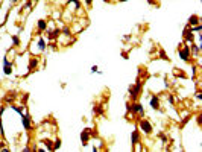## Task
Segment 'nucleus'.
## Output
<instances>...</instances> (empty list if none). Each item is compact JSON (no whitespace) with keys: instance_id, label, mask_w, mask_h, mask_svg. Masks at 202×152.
<instances>
[{"instance_id":"8","label":"nucleus","mask_w":202,"mask_h":152,"mask_svg":"<svg viewBox=\"0 0 202 152\" xmlns=\"http://www.w3.org/2000/svg\"><path fill=\"white\" fill-rule=\"evenodd\" d=\"M138 140H140V134H138V129H135V131H132L131 142H132V144H137L138 143Z\"/></svg>"},{"instance_id":"21","label":"nucleus","mask_w":202,"mask_h":152,"mask_svg":"<svg viewBox=\"0 0 202 152\" xmlns=\"http://www.w3.org/2000/svg\"><path fill=\"white\" fill-rule=\"evenodd\" d=\"M93 113H94V114H102V108H100V107L93 108Z\"/></svg>"},{"instance_id":"31","label":"nucleus","mask_w":202,"mask_h":152,"mask_svg":"<svg viewBox=\"0 0 202 152\" xmlns=\"http://www.w3.org/2000/svg\"><path fill=\"white\" fill-rule=\"evenodd\" d=\"M122 56L125 58V59H128V53H126V52H123V53H122Z\"/></svg>"},{"instance_id":"14","label":"nucleus","mask_w":202,"mask_h":152,"mask_svg":"<svg viewBox=\"0 0 202 152\" xmlns=\"http://www.w3.org/2000/svg\"><path fill=\"white\" fill-rule=\"evenodd\" d=\"M38 47H40V50H44V49H46V41H44L43 38L38 40Z\"/></svg>"},{"instance_id":"22","label":"nucleus","mask_w":202,"mask_h":152,"mask_svg":"<svg viewBox=\"0 0 202 152\" xmlns=\"http://www.w3.org/2000/svg\"><path fill=\"white\" fill-rule=\"evenodd\" d=\"M62 34L67 35V37H70V29H69V27H64V29H62Z\"/></svg>"},{"instance_id":"26","label":"nucleus","mask_w":202,"mask_h":152,"mask_svg":"<svg viewBox=\"0 0 202 152\" xmlns=\"http://www.w3.org/2000/svg\"><path fill=\"white\" fill-rule=\"evenodd\" d=\"M196 99H199V100H201V99H202V94H201V91H198V93H196Z\"/></svg>"},{"instance_id":"7","label":"nucleus","mask_w":202,"mask_h":152,"mask_svg":"<svg viewBox=\"0 0 202 152\" xmlns=\"http://www.w3.org/2000/svg\"><path fill=\"white\" fill-rule=\"evenodd\" d=\"M21 120H23V126H25V129H30V117H29V116H23V114H21Z\"/></svg>"},{"instance_id":"35","label":"nucleus","mask_w":202,"mask_h":152,"mask_svg":"<svg viewBox=\"0 0 202 152\" xmlns=\"http://www.w3.org/2000/svg\"><path fill=\"white\" fill-rule=\"evenodd\" d=\"M12 2H18V0H12Z\"/></svg>"},{"instance_id":"3","label":"nucleus","mask_w":202,"mask_h":152,"mask_svg":"<svg viewBox=\"0 0 202 152\" xmlns=\"http://www.w3.org/2000/svg\"><path fill=\"white\" fill-rule=\"evenodd\" d=\"M140 128L143 129V132H144V134H150V132H152V125H150L148 120H141V122H140Z\"/></svg>"},{"instance_id":"29","label":"nucleus","mask_w":202,"mask_h":152,"mask_svg":"<svg viewBox=\"0 0 202 152\" xmlns=\"http://www.w3.org/2000/svg\"><path fill=\"white\" fill-rule=\"evenodd\" d=\"M27 99H29V96H27V94H25V96H23V102H25V104L27 102Z\"/></svg>"},{"instance_id":"28","label":"nucleus","mask_w":202,"mask_h":152,"mask_svg":"<svg viewBox=\"0 0 202 152\" xmlns=\"http://www.w3.org/2000/svg\"><path fill=\"white\" fill-rule=\"evenodd\" d=\"M91 72H93V73L97 72V65H93V67H91Z\"/></svg>"},{"instance_id":"9","label":"nucleus","mask_w":202,"mask_h":152,"mask_svg":"<svg viewBox=\"0 0 202 152\" xmlns=\"http://www.w3.org/2000/svg\"><path fill=\"white\" fill-rule=\"evenodd\" d=\"M199 20L201 18L198 17V15H192V17L188 18V25L190 26H196V25H199Z\"/></svg>"},{"instance_id":"11","label":"nucleus","mask_w":202,"mask_h":152,"mask_svg":"<svg viewBox=\"0 0 202 152\" xmlns=\"http://www.w3.org/2000/svg\"><path fill=\"white\" fill-rule=\"evenodd\" d=\"M150 107L154 108V110H158V108H160V100H158V98H155V96H154V98L150 99Z\"/></svg>"},{"instance_id":"24","label":"nucleus","mask_w":202,"mask_h":152,"mask_svg":"<svg viewBox=\"0 0 202 152\" xmlns=\"http://www.w3.org/2000/svg\"><path fill=\"white\" fill-rule=\"evenodd\" d=\"M160 138H161V140H163L164 143H167V137H166V135H164V134H163V132L160 134Z\"/></svg>"},{"instance_id":"13","label":"nucleus","mask_w":202,"mask_h":152,"mask_svg":"<svg viewBox=\"0 0 202 152\" xmlns=\"http://www.w3.org/2000/svg\"><path fill=\"white\" fill-rule=\"evenodd\" d=\"M59 34H61V31H59V29H56V31H53V32H50V34H49V38H50V40H53V38H56Z\"/></svg>"},{"instance_id":"10","label":"nucleus","mask_w":202,"mask_h":152,"mask_svg":"<svg viewBox=\"0 0 202 152\" xmlns=\"http://www.w3.org/2000/svg\"><path fill=\"white\" fill-rule=\"evenodd\" d=\"M3 64H5V73H6V75H11V73H12V65L8 63V59H6V58L3 59Z\"/></svg>"},{"instance_id":"18","label":"nucleus","mask_w":202,"mask_h":152,"mask_svg":"<svg viewBox=\"0 0 202 152\" xmlns=\"http://www.w3.org/2000/svg\"><path fill=\"white\" fill-rule=\"evenodd\" d=\"M12 110H14V111H17L18 114H23V108H20V107H15V105H12Z\"/></svg>"},{"instance_id":"12","label":"nucleus","mask_w":202,"mask_h":152,"mask_svg":"<svg viewBox=\"0 0 202 152\" xmlns=\"http://www.w3.org/2000/svg\"><path fill=\"white\" fill-rule=\"evenodd\" d=\"M47 27V23L44 20H38V31H46Z\"/></svg>"},{"instance_id":"2","label":"nucleus","mask_w":202,"mask_h":152,"mask_svg":"<svg viewBox=\"0 0 202 152\" xmlns=\"http://www.w3.org/2000/svg\"><path fill=\"white\" fill-rule=\"evenodd\" d=\"M179 58L184 61H188V58H190V47L188 46H184L179 49Z\"/></svg>"},{"instance_id":"16","label":"nucleus","mask_w":202,"mask_h":152,"mask_svg":"<svg viewBox=\"0 0 202 152\" xmlns=\"http://www.w3.org/2000/svg\"><path fill=\"white\" fill-rule=\"evenodd\" d=\"M44 144L47 146V149H49V151H53V144H52V142H50V140H46V142H44Z\"/></svg>"},{"instance_id":"6","label":"nucleus","mask_w":202,"mask_h":152,"mask_svg":"<svg viewBox=\"0 0 202 152\" xmlns=\"http://www.w3.org/2000/svg\"><path fill=\"white\" fill-rule=\"evenodd\" d=\"M90 128H87V129H84L82 131V134H81V140H82V144H87L88 140H90Z\"/></svg>"},{"instance_id":"1","label":"nucleus","mask_w":202,"mask_h":152,"mask_svg":"<svg viewBox=\"0 0 202 152\" xmlns=\"http://www.w3.org/2000/svg\"><path fill=\"white\" fill-rule=\"evenodd\" d=\"M141 85H143V82H141L140 79H137L135 85H131V87H129V94H131V98L134 99V100L138 98V94H140V91H141Z\"/></svg>"},{"instance_id":"27","label":"nucleus","mask_w":202,"mask_h":152,"mask_svg":"<svg viewBox=\"0 0 202 152\" xmlns=\"http://www.w3.org/2000/svg\"><path fill=\"white\" fill-rule=\"evenodd\" d=\"M188 119H190V117H185L184 120H182V123H181V125L184 126V125H185V123H187V122H188Z\"/></svg>"},{"instance_id":"4","label":"nucleus","mask_w":202,"mask_h":152,"mask_svg":"<svg viewBox=\"0 0 202 152\" xmlns=\"http://www.w3.org/2000/svg\"><path fill=\"white\" fill-rule=\"evenodd\" d=\"M184 38L187 43H193V31H192V27H185L184 29Z\"/></svg>"},{"instance_id":"25","label":"nucleus","mask_w":202,"mask_h":152,"mask_svg":"<svg viewBox=\"0 0 202 152\" xmlns=\"http://www.w3.org/2000/svg\"><path fill=\"white\" fill-rule=\"evenodd\" d=\"M6 102L12 104V102H14V96H8V98H6Z\"/></svg>"},{"instance_id":"30","label":"nucleus","mask_w":202,"mask_h":152,"mask_svg":"<svg viewBox=\"0 0 202 152\" xmlns=\"http://www.w3.org/2000/svg\"><path fill=\"white\" fill-rule=\"evenodd\" d=\"M169 102H170V104H173V102H175V99L172 98V96H169Z\"/></svg>"},{"instance_id":"17","label":"nucleus","mask_w":202,"mask_h":152,"mask_svg":"<svg viewBox=\"0 0 202 152\" xmlns=\"http://www.w3.org/2000/svg\"><path fill=\"white\" fill-rule=\"evenodd\" d=\"M160 58H161V59H164V61H167V59H169V58H167V55H166V52H164V50H160Z\"/></svg>"},{"instance_id":"23","label":"nucleus","mask_w":202,"mask_h":152,"mask_svg":"<svg viewBox=\"0 0 202 152\" xmlns=\"http://www.w3.org/2000/svg\"><path fill=\"white\" fill-rule=\"evenodd\" d=\"M69 3H73V5H75L76 8H79V6H81V3H79V2H78V0H70Z\"/></svg>"},{"instance_id":"20","label":"nucleus","mask_w":202,"mask_h":152,"mask_svg":"<svg viewBox=\"0 0 202 152\" xmlns=\"http://www.w3.org/2000/svg\"><path fill=\"white\" fill-rule=\"evenodd\" d=\"M12 43H14V46H18L20 44V38H18L17 35H14L12 37Z\"/></svg>"},{"instance_id":"34","label":"nucleus","mask_w":202,"mask_h":152,"mask_svg":"<svg viewBox=\"0 0 202 152\" xmlns=\"http://www.w3.org/2000/svg\"><path fill=\"white\" fill-rule=\"evenodd\" d=\"M119 2H126V0H119Z\"/></svg>"},{"instance_id":"32","label":"nucleus","mask_w":202,"mask_h":152,"mask_svg":"<svg viewBox=\"0 0 202 152\" xmlns=\"http://www.w3.org/2000/svg\"><path fill=\"white\" fill-rule=\"evenodd\" d=\"M148 3H149V5H154L155 2H154V0H148Z\"/></svg>"},{"instance_id":"33","label":"nucleus","mask_w":202,"mask_h":152,"mask_svg":"<svg viewBox=\"0 0 202 152\" xmlns=\"http://www.w3.org/2000/svg\"><path fill=\"white\" fill-rule=\"evenodd\" d=\"M85 2H87V5H90V3H91V2H93V0H85Z\"/></svg>"},{"instance_id":"15","label":"nucleus","mask_w":202,"mask_h":152,"mask_svg":"<svg viewBox=\"0 0 202 152\" xmlns=\"http://www.w3.org/2000/svg\"><path fill=\"white\" fill-rule=\"evenodd\" d=\"M36 64H38V61L36 59H30V63H29V70H32V69H35Z\"/></svg>"},{"instance_id":"5","label":"nucleus","mask_w":202,"mask_h":152,"mask_svg":"<svg viewBox=\"0 0 202 152\" xmlns=\"http://www.w3.org/2000/svg\"><path fill=\"white\" fill-rule=\"evenodd\" d=\"M131 111H132V113H137V114H140V116H144V110H143V105H140V104H134V105H131Z\"/></svg>"},{"instance_id":"19","label":"nucleus","mask_w":202,"mask_h":152,"mask_svg":"<svg viewBox=\"0 0 202 152\" xmlns=\"http://www.w3.org/2000/svg\"><path fill=\"white\" fill-rule=\"evenodd\" d=\"M59 148H61V140L58 138V140L55 142V144H53V151H55V149H59Z\"/></svg>"}]
</instances>
